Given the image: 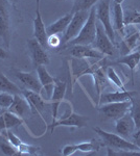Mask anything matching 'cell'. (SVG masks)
I'll use <instances>...</instances> for the list:
<instances>
[{"mask_svg": "<svg viewBox=\"0 0 140 156\" xmlns=\"http://www.w3.org/2000/svg\"><path fill=\"white\" fill-rule=\"evenodd\" d=\"M13 102H14V95L6 92L0 93V107L7 110L13 104Z\"/></svg>", "mask_w": 140, "mask_h": 156, "instance_id": "cell-31", "label": "cell"}, {"mask_svg": "<svg viewBox=\"0 0 140 156\" xmlns=\"http://www.w3.org/2000/svg\"><path fill=\"white\" fill-rule=\"evenodd\" d=\"M0 92L9 93L13 95H22V90L1 72H0Z\"/></svg>", "mask_w": 140, "mask_h": 156, "instance_id": "cell-22", "label": "cell"}, {"mask_svg": "<svg viewBox=\"0 0 140 156\" xmlns=\"http://www.w3.org/2000/svg\"><path fill=\"white\" fill-rule=\"evenodd\" d=\"M22 95L27 99L30 107H32V110H35L37 114L42 115V118H43L44 114H46L47 108L50 106V103L45 101L40 94L32 92V90H26V89L22 90Z\"/></svg>", "mask_w": 140, "mask_h": 156, "instance_id": "cell-12", "label": "cell"}, {"mask_svg": "<svg viewBox=\"0 0 140 156\" xmlns=\"http://www.w3.org/2000/svg\"><path fill=\"white\" fill-rule=\"evenodd\" d=\"M69 54L75 58H103L104 54L90 45H71L66 47Z\"/></svg>", "mask_w": 140, "mask_h": 156, "instance_id": "cell-11", "label": "cell"}, {"mask_svg": "<svg viewBox=\"0 0 140 156\" xmlns=\"http://www.w3.org/2000/svg\"><path fill=\"white\" fill-rule=\"evenodd\" d=\"M99 0H74V4L72 6L71 12H75L78 11H85L88 9L90 11L91 7H93V5L95 3H97Z\"/></svg>", "mask_w": 140, "mask_h": 156, "instance_id": "cell-27", "label": "cell"}, {"mask_svg": "<svg viewBox=\"0 0 140 156\" xmlns=\"http://www.w3.org/2000/svg\"><path fill=\"white\" fill-rule=\"evenodd\" d=\"M123 22L124 26L140 25V12L133 9H127L126 12H123Z\"/></svg>", "mask_w": 140, "mask_h": 156, "instance_id": "cell-25", "label": "cell"}, {"mask_svg": "<svg viewBox=\"0 0 140 156\" xmlns=\"http://www.w3.org/2000/svg\"><path fill=\"white\" fill-rule=\"evenodd\" d=\"M93 130L101 138L104 145L108 146V148L115 150H131V151H140V149L133 142H129L127 138L123 137L119 134L105 131L99 127H94Z\"/></svg>", "mask_w": 140, "mask_h": 156, "instance_id": "cell-2", "label": "cell"}, {"mask_svg": "<svg viewBox=\"0 0 140 156\" xmlns=\"http://www.w3.org/2000/svg\"><path fill=\"white\" fill-rule=\"evenodd\" d=\"M96 21L97 19H96L95 7H91L87 21L81 29L80 34L73 40L64 45V48L71 45H92L96 37Z\"/></svg>", "mask_w": 140, "mask_h": 156, "instance_id": "cell-1", "label": "cell"}, {"mask_svg": "<svg viewBox=\"0 0 140 156\" xmlns=\"http://www.w3.org/2000/svg\"><path fill=\"white\" fill-rule=\"evenodd\" d=\"M113 16H114V27L116 30L121 32V34H124V22H123V9L121 4H113Z\"/></svg>", "mask_w": 140, "mask_h": 156, "instance_id": "cell-23", "label": "cell"}, {"mask_svg": "<svg viewBox=\"0 0 140 156\" xmlns=\"http://www.w3.org/2000/svg\"><path fill=\"white\" fill-rule=\"evenodd\" d=\"M127 50L130 52L132 50H135L140 45V32L135 30L133 34H130L127 36L126 41H124Z\"/></svg>", "mask_w": 140, "mask_h": 156, "instance_id": "cell-26", "label": "cell"}, {"mask_svg": "<svg viewBox=\"0 0 140 156\" xmlns=\"http://www.w3.org/2000/svg\"><path fill=\"white\" fill-rule=\"evenodd\" d=\"M132 101H133V99L123 102L105 103V104H101L99 106L98 110L105 117V119L116 121L119 118L123 117L126 114L130 112L132 107Z\"/></svg>", "mask_w": 140, "mask_h": 156, "instance_id": "cell-6", "label": "cell"}, {"mask_svg": "<svg viewBox=\"0 0 140 156\" xmlns=\"http://www.w3.org/2000/svg\"><path fill=\"white\" fill-rule=\"evenodd\" d=\"M130 114H131L132 118H133V120H134L136 129H140V100L134 101V99H133Z\"/></svg>", "mask_w": 140, "mask_h": 156, "instance_id": "cell-30", "label": "cell"}, {"mask_svg": "<svg viewBox=\"0 0 140 156\" xmlns=\"http://www.w3.org/2000/svg\"><path fill=\"white\" fill-rule=\"evenodd\" d=\"M114 3H117V4H123V2L124 1V0H113Z\"/></svg>", "mask_w": 140, "mask_h": 156, "instance_id": "cell-39", "label": "cell"}, {"mask_svg": "<svg viewBox=\"0 0 140 156\" xmlns=\"http://www.w3.org/2000/svg\"><path fill=\"white\" fill-rule=\"evenodd\" d=\"M133 92L129 90H121V92H112V93H104L100 96V104L105 103H113V102H123L127 100L133 99Z\"/></svg>", "mask_w": 140, "mask_h": 156, "instance_id": "cell-19", "label": "cell"}, {"mask_svg": "<svg viewBox=\"0 0 140 156\" xmlns=\"http://www.w3.org/2000/svg\"><path fill=\"white\" fill-rule=\"evenodd\" d=\"M7 1L11 3V5L14 7V9H16V5H17V0H7Z\"/></svg>", "mask_w": 140, "mask_h": 156, "instance_id": "cell-38", "label": "cell"}, {"mask_svg": "<svg viewBox=\"0 0 140 156\" xmlns=\"http://www.w3.org/2000/svg\"><path fill=\"white\" fill-rule=\"evenodd\" d=\"M11 3L7 0H0V37L7 49L12 41Z\"/></svg>", "mask_w": 140, "mask_h": 156, "instance_id": "cell-3", "label": "cell"}, {"mask_svg": "<svg viewBox=\"0 0 140 156\" xmlns=\"http://www.w3.org/2000/svg\"><path fill=\"white\" fill-rule=\"evenodd\" d=\"M139 32H140V31H139Z\"/></svg>", "mask_w": 140, "mask_h": 156, "instance_id": "cell-41", "label": "cell"}, {"mask_svg": "<svg viewBox=\"0 0 140 156\" xmlns=\"http://www.w3.org/2000/svg\"><path fill=\"white\" fill-rule=\"evenodd\" d=\"M96 19L101 23L112 42H115V32L111 22V0H99L95 7Z\"/></svg>", "mask_w": 140, "mask_h": 156, "instance_id": "cell-5", "label": "cell"}, {"mask_svg": "<svg viewBox=\"0 0 140 156\" xmlns=\"http://www.w3.org/2000/svg\"><path fill=\"white\" fill-rule=\"evenodd\" d=\"M94 48L97 49L104 55L114 54V44L107 34L105 28L99 21H96V37L93 43Z\"/></svg>", "mask_w": 140, "mask_h": 156, "instance_id": "cell-7", "label": "cell"}, {"mask_svg": "<svg viewBox=\"0 0 140 156\" xmlns=\"http://www.w3.org/2000/svg\"><path fill=\"white\" fill-rule=\"evenodd\" d=\"M57 1H64V0H57Z\"/></svg>", "mask_w": 140, "mask_h": 156, "instance_id": "cell-40", "label": "cell"}, {"mask_svg": "<svg viewBox=\"0 0 140 156\" xmlns=\"http://www.w3.org/2000/svg\"><path fill=\"white\" fill-rule=\"evenodd\" d=\"M66 89H67V83L65 81H62L61 79H55V87H53V92L50 98V107L52 110V123L55 122L58 119V112L59 107L62 104V100L65 96Z\"/></svg>", "mask_w": 140, "mask_h": 156, "instance_id": "cell-9", "label": "cell"}, {"mask_svg": "<svg viewBox=\"0 0 140 156\" xmlns=\"http://www.w3.org/2000/svg\"><path fill=\"white\" fill-rule=\"evenodd\" d=\"M0 150H1V152L3 153L4 155H7V156L19 155V152H18L17 148L14 147L6 138L0 140Z\"/></svg>", "mask_w": 140, "mask_h": 156, "instance_id": "cell-28", "label": "cell"}, {"mask_svg": "<svg viewBox=\"0 0 140 156\" xmlns=\"http://www.w3.org/2000/svg\"><path fill=\"white\" fill-rule=\"evenodd\" d=\"M47 45H49L50 47H59L61 45V37L58 34H49L47 37Z\"/></svg>", "mask_w": 140, "mask_h": 156, "instance_id": "cell-35", "label": "cell"}, {"mask_svg": "<svg viewBox=\"0 0 140 156\" xmlns=\"http://www.w3.org/2000/svg\"><path fill=\"white\" fill-rule=\"evenodd\" d=\"M115 130L119 135H121L127 140L132 136V134L136 130V126H135L134 120L130 112L115 121Z\"/></svg>", "mask_w": 140, "mask_h": 156, "instance_id": "cell-14", "label": "cell"}, {"mask_svg": "<svg viewBox=\"0 0 140 156\" xmlns=\"http://www.w3.org/2000/svg\"><path fill=\"white\" fill-rule=\"evenodd\" d=\"M116 62L117 64H123V65L128 66L129 69L131 70L132 73H133L140 62V50L123 55V56H121L120 58L117 59Z\"/></svg>", "mask_w": 140, "mask_h": 156, "instance_id": "cell-21", "label": "cell"}, {"mask_svg": "<svg viewBox=\"0 0 140 156\" xmlns=\"http://www.w3.org/2000/svg\"><path fill=\"white\" fill-rule=\"evenodd\" d=\"M107 77H108V79L110 80L112 83H114L121 90H127L126 87H124V85H123V82L121 81L120 77L118 76V74H117L116 71L113 69V68L109 67L108 69H107Z\"/></svg>", "mask_w": 140, "mask_h": 156, "instance_id": "cell-29", "label": "cell"}, {"mask_svg": "<svg viewBox=\"0 0 140 156\" xmlns=\"http://www.w3.org/2000/svg\"><path fill=\"white\" fill-rule=\"evenodd\" d=\"M88 123V118L84 117V115H78L75 112H70L66 117H62L60 119H57L55 122H53L50 125V129L51 132L59 126H66V127H78L82 128L85 127Z\"/></svg>", "mask_w": 140, "mask_h": 156, "instance_id": "cell-10", "label": "cell"}, {"mask_svg": "<svg viewBox=\"0 0 140 156\" xmlns=\"http://www.w3.org/2000/svg\"><path fill=\"white\" fill-rule=\"evenodd\" d=\"M17 79L25 87L26 90H32L38 94H41L43 87L39 80L38 75L28 72H16Z\"/></svg>", "mask_w": 140, "mask_h": 156, "instance_id": "cell-15", "label": "cell"}, {"mask_svg": "<svg viewBox=\"0 0 140 156\" xmlns=\"http://www.w3.org/2000/svg\"><path fill=\"white\" fill-rule=\"evenodd\" d=\"M7 57V52L6 49L0 47V59H6Z\"/></svg>", "mask_w": 140, "mask_h": 156, "instance_id": "cell-37", "label": "cell"}, {"mask_svg": "<svg viewBox=\"0 0 140 156\" xmlns=\"http://www.w3.org/2000/svg\"><path fill=\"white\" fill-rule=\"evenodd\" d=\"M108 155L113 156H140V151L131 150H113L108 148Z\"/></svg>", "mask_w": 140, "mask_h": 156, "instance_id": "cell-33", "label": "cell"}, {"mask_svg": "<svg viewBox=\"0 0 140 156\" xmlns=\"http://www.w3.org/2000/svg\"><path fill=\"white\" fill-rule=\"evenodd\" d=\"M4 133H6V138L7 140H9V143H11L13 146H14V147L18 148L20 145L22 144V143H23L19 137L17 136L16 134H14V133H13L12 131H9V129L4 130Z\"/></svg>", "mask_w": 140, "mask_h": 156, "instance_id": "cell-34", "label": "cell"}, {"mask_svg": "<svg viewBox=\"0 0 140 156\" xmlns=\"http://www.w3.org/2000/svg\"><path fill=\"white\" fill-rule=\"evenodd\" d=\"M99 148H100L99 143L97 140H90V142L81 143V144L65 146L62 149V154L64 156H70V155L74 154L76 151H81V152H84V153H90V152L98 151Z\"/></svg>", "mask_w": 140, "mask_h": 156, "instance_id": "cell-16", "label": "cell"}, {"mask_svg": "<svg viewBox=\"0 0 140 156\" xmlns=\"http://www.w3.org/2000/svg\"><path fill=\"white\" fill-rule=\"evenodd\" d=\"M17 150H18V152H19V155H23V154L32 155V154H36V153L40 150V148L22 143V144L17 148Z\"/></svg>", "mask_w": 140, "mask_h": 156, "instance_id": "cell-32", "label": "cell"}, {"mask_svg": "<svg viewBox=\"0 0 140 156\" xmlns=\"http://www.w3.org/2000/svg\"><path fill=\"white\" fill-rule=\"evenodd\" d=\"M132 138H133V143L140 149V129H136L134 133L132 134Z\"/></svg>", "mask_w": 140, "mask_h": 156, "instance_id": "cell-36", "label": "cell"}, {"mask_svg": "<svg viewBox=\"0 0 140 156\" xmlns=\"http://www.w3.org/2000/svg\"><path fill=\"white\" fill-rule=\"evenodd\" d=\"M89 12H90V11H88V9L73 12L72 19H71L69 25H68L67 28L64 31V36L61 39V45H66L68 42L73 40L80 34L81 29L83 28L84 24L87 21Z\"/></svg>", "mask_w": 140, "mask_h": 156, "instance_id": "cell-4", "label": "cell"}, {"mask_svg": "<svg viewBox=\"0 0 140 156\" xmlns=\"http://www.w3.org/2000/svg\"><path fill=\"white\" fill-rule=\"evenodd\" d=\"M7 110L14 112L18 117L23 119L24 117H26V115L32 112V107L23 95H14V102Z\"/></svg>", "mask_w": 140, "mask_h": 156, "instance_id": "cell-17", "label": "cell"}, {"mask_svg": "<svg viewBox=\"0 0 140 156\" xmlns=\"http://www.w3.org/2000/svg\"><path fill=\"white\" fill-rule=\"evenodd\" d=\"M36 71H37V75H38V77H39V80H40V82H41L43 89L46 92L47 98L50 99L57 78H53L51 75L48 73L45 66H39L38 68H36Z\"/></svg>", "mask_w": 140, "mask_h": 156, "instance_id": "cell-18", "label": "cell"}, {"mask_svg": "<svg viewBox=\"0 0 140 156\" xmlns=\"http://www.w3.org/2000/svg\"><path fill=\"white\" fill-rule=\"evenodd\" d=\"M73 14L72 12H68L65 16L61 17L60 19H58L55 22H53L46 27V31H47V36L49 34H58L60 32H64L67 26L69 25L71 19H72Z\"/></svg>", "mask_w": 140, "mask_h": 156, "instance_id": "cell-20", "label": "cell"}, {"mask_svg": "<svg viewBox=\"0 0 140 156\" xmlns=\"http://www.w3.org/2000/svg\"><path fill=\"white\" fill-rule=\"evenodd\" d=\"M47 31L43 22L41 12H40V0H37L36 7V18L34 20V37L43 47L47 46Z\"/></svg>", "mask_w": 140, "mask_h": 156, "instance_id": "cell-13", "label": "cell"}, {"mask_svg": "<svg viewBox=\"0 0 140 156\" xmlns=\"http://www.w3.org/2000/svg\"><path fill=\"white\" fill-rule=\"evenodd\" d=\"M27 47H28V51L32 57V66L35 68H38L39 66H46L49 64V56L45 51V47H43L35 37L27 41Z\"/></svg>", "mask_w": 140, "mask_h": 156, "instance_id": "cell-8", "label": "cell"}, {"mask_svg": "<svg viewBox=\"0 0 140 156\" xmlns=\"http://www.w3.org/2000/svg\"><path fill=\"white\" fill-rule=\"evenodd\" d=\"M2 115H3L4 125H6V129H12V128L18 127L23 124V119L18 117L17 115H15L14 112H9V110L2 112Z\"/></svg>", "mask_w": 140, "mask_h": 156, "instance_id": "cell-24", "label": "cell"}]
</instances>
